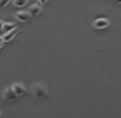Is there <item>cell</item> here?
I'll return each mask as SVG.
<instances>
[{"mask_svg":"<svg viewBox=\"0 0 121 118\" xmlns=\"http://www.w3.org/2000/svg\"><path fill=\"white\" fill-rule=\"evenodd\" d=\"M27 12L30 14V17H37V15H40V12H42V5H39V4L27 5Z\"/></svg>","mask_w":121,"mask_h":118,"instance_id":"cell-5","label":"cell"},{"mask_svg":"<svg viewBox=\"0 0 121 118\" xmlns=\"http://www.w3.org/2000/svg\"><path fill=\"white\" fill-rule=\"evenodd\" d=\"M13 29H17L15 22H2V25H0V34H7V32L13 31Z\"/></svg>","mask_w":121,"mask_h":118,"instance_id":"cell-6","label":"cell"},{"mask_svg":"<svg viewBox=\"0 0 121 118\" xmlns=\"http://www.w3.org/2000/svg\"><path fill=\"white\" fill-rule=\"evenodd\" d=\"M10 86L13 88V91L17 93V96H19V98H20V96H24V95L27 93V90H25V86H24L22 83H12Z\"/></svg>","mask_w":121,"mask_h":118,"instance_id":"cell-7","label":"cell"},{"mask_svg":"<svg viewBox=\"0 0 121 118\" xmlns=\"http://www.w3.org/2000/svg\"><path fill=\"white\" fill-rule=\"evenodd\" d=\"M12 2V0H0V5H2V7H5V5H9Z\"/></svg>","mask_w":121,"mask_h":118,"instance_id":"cell-10","label":"cell"},{"mask_svg":"<svg viewBox=\"0 0 121 118\" xmlns=\"http://www.w3.org/2000/svg\"><path fill=\"white\" fill-rule=\"evenodd\" d=\"M116 2H118V4H121V0H116Z\"/></svg>","mask_w":121,"mask_h":118,"instance_id":"cell-12","label":"cell"},{"mask_svg":"<svg viewBox=\"0 0 121 118\" xmlns=\"http://www.w3.org/2000/svg\"><path fill=\"white\" fill-rule=\"evenodd\" d=\"M93 27L98 29V31H101V29H106V27H109V20L106 19V17H98L93 20Z\"/></svg>","mask_w":121,"mask_h":118,"instance_id":"cell-3","label":"cell"},{"mask_svg":"<svg viewBox=\"0 0 121 118\" xmlns=\"http://www.w3.org/2000/svg\"><path fill=\"white\" fill-rule=\"evenodd\" d=\"M35 2H37L39 5H45V4H47V2H49V0H35Z\"/></svg>","mask_w":121,"mask_h":118,"instance_id":"cell-11","label":"cell"},{"mask_svg":"<svg viewBox=\"0 0 121 118\" xmlns=\"http://www.w3.org/2000/svg\"><path fill=\"white\" fill-rule=\"evenodd\" d=\"M2 96H4V100H5V101H15V100L19 98V96H17V93L13 91V88H12V86L5 88L4 93H2Z\"/></svg>","mask_w":121,"mask_h":118,"instance_id":"cell-4","label":"cell"},{"mask_svg":"<svg viewBox=\"0 0 121 118\" xmlns=\"http://www.w3.org/2000/svg\"><path fill=\"white\" fill-rule=\"evenodd\" d=\"M19 29H13V31H10V32H7V34H2V37H0V47H5V44L9 42V41H13L15 37L19 36Z\"/></svg>","mask_w":121,"mask_h":118,"instance_id":"cell-2","label":"cell"},{"mask_svg":"<svg viewBox=\"0 0 121 118\" xmlns=\"http://www.w3.org/2000/svg\"><path fill=\"white\" fill-rule=\"evenodd\" d=\"M15 19H17L19 22H25V20L30 19V14H29L27 10H19L17 14H15Z\"/></svg>","mask_w":121,"mask_h":118,"instance_id":"cell-8","label":"cell"},{"mask_svg":"<svg viewBox=\"0 0 121 118\" xmlns=\"http://www.w3.org/2000/svg\"><path fill=\"white\" fill-rule=\"evenodd\" d=\"M30 93H32V96L35 100H44L49 96V90L44 83H34L32 88H30Z\"/></svg>","mask_w":121,"mask_h":118,"instance_id":"cell-1","label":"cell"},{"mask_svg":"<svg viewBox=\"0 0 121 118\" xmlns=\"http://www.w3.org/2000/svg\"><path fill=\"white\" fill-rule=\"evenodd\" d=\"M12 5L17 9H24L25 5H29V0H12Z\"/></svg>","mask_w":121,"mask_h":118,"instance_id":"cell-9","label":"cell"}]
</instances>
